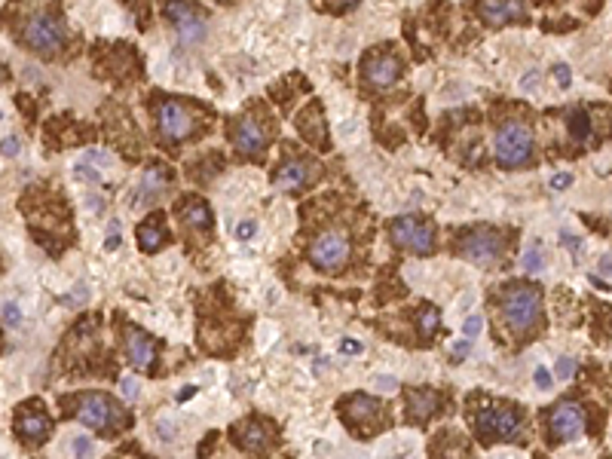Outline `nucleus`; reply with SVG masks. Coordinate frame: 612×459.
<instances>
[{
  "label": "nucleus",
  "instance_id": "obj_9",
  "mask_svg": "<svg viewBox=\"0 0 612 459\" xmlns=\"http://www.w3.org/2000/svg\"><path fill=\"white\" fill-rule=\"evenodd\" d=\"M77 417H80V422H86V426H92V429H107L110 422H119V426H123V422H126V413L119 410L117 404L107 398V395H101V392L83 395Z\"/></svg>",
  "mask_w": 612,
  "mask_h": 459
},
{
  "label": "nucleus",
  "instance_id": "obj_44",
  "mask_svg": "<svg viewBox=\"0 0 612 459\" xmlns=\"http://www.w3.org/2000/svg\"><path fill=\"white\" fill-rule=\"evenodd\" d=\"M374 383H377V389H379V392H395V389H398V383L392 380V376H377Z\"/></svg>",
  "mask_w": 612,
  "mask_h": 459
},
{
  "label": "nucleus",
  "instance_id": "obj_37",
  "mask_svg": "<svg viewBox=\"0 0 612 459\" xmlns=\"http://www.w3.org/2000/svg\"><path fill=\"white\" fill-rule=\"evenodd\" d=\"M361 349H365V346H361L358 340H352V337H343L340 340V352L343 355H361Z\"/></svg>",
  "mask_w": 612,
  "mask_h": 459
},
{
  "label": "nucleus",
  "instance_id": "obj_47",
  "mask_svg": "<svg viewBox=\"0 0 612 459\" xmlns=\"http://www.w3.org/2000/svg\"><path fill=\"white\" fill-rule=\"evenodd\" d=\"M193 395H196V386H184V389L178 392V401L184 404V401H187V398H193Z\"/></svg>",
  "mask_w": 612,
  "mask_h": 459
},
{
  "label": "nucleus",
  "instance_id": "obj_35",
  "mask_svg": "<svg viewBox=\"0 0 612 459\" xmlns=\"http://www.w3.org/2000/svg\"><path fill=\"white\" fill-rule=\"evenodd\" d=\"M551 190H570V184H572V174L570 172H558V174H551Z\"/></svg>",
  "mask_w": 612,
  "mask_h": 459
},
{
  "label": "nucleus",
  "instance_id": "obj_19",
  "mask_svg": "<svg viewBox=\"0 0 612 459\" xmlns=\"http://www.w3.org/2000/svg\"><path fill=\"white\" fill-rule=\"evenodd\" d=\"M343 410L352 422H374L377 413H379V401L370 398L365 392H355V395H346L343 398Z\"/></svg>",
  "mask_w": 612,
  "mask_h": 459
},
{
  "label": "nucleus",
  "instance_id": "obj_39",
  "mask_svg": "<svg viewBox=\"0 0 612 459\" xmlns=\"http://www.w3.org/2000/svg\"><path fill=\"white\" fill-rule=\"evenodd\" d=\"M73 174H77L80 181H86V184H98V172L95 169H89V165H77V169H73Z\"/></svg>",
  "mask_w": 612,
  "mask_h": 459
},
{
  "label": "nucleus",
  "instance_id": "obj_36",
  "mask_svg": "<svg viewBox=\"0 0 612 459\" xmlns=\"http://www.w3.org/2000/svg\"><path fill=\"white\" fill-rule=\"evenodd\" d=\"M469 352H471L469 340H457V343L450 346V355H453V362H462V358H469Z\"/></svg>",
  "mask_w": 612,
  "mask_h": 459
},
{
  "label": "nucleus",
  "instance_id": "obj_33",
  "mask_svg": "<svg viewBox=\"0 0 612 459\" xmlns=\"http://www.w3.org/2000/svg\"><path fill=\"white\" fill-rule=\"evenodd\" d=\"M533 383L539 386L542 392H548V389H551V383H554V376H551V371H548V367H536V374H533Z\"/></svg>",
  "mask_w": 612,
  "mask_h": 459
},
{
  "label": "nucleus",
  "instance_id": "obj_1",
  "mask_svg": "<svg viewBox=\"0 0 612 459\" xmlns=\"http://www.w3.org/2000/svg\"><path fill=\"white\" fill-rule=\"evenodd\" d=\"M499 309H502V318L505 325L517 330V334H524V330H530L536 321H539V309H542V294L536 285H508L502 291V303H499Z\"/></svg>",
  "mask_w": 612,
  "mask_h": 459
},
{
  "label": "nucleus",
  "instance_id": "obj_16",
  "mask_svg": "<svg viewBox=\"0 0 612 459\" xmlns=\"http://www.w3.org/2000/svg\"><path fill=\"white\" fill-rule=\"evenodd\" d=\"M178 217H181V224L184 227H190V230H211V208H208V202H202L199 196H184V199H178Z\"/></svg>",
  "mask_w": 612,
  "mask_h": 459
},
{
  "label": "nucleus",
  "instance_id": "obj_48",
  "mask_svg": "<svg viewBox=\"0 0 612 459\" xmlns=\"http://www.w3.org/2000/svg\"><path fill=\"white\" fill-rule=\"evenodd\" d=\"M117 230H119V227H117ZM117 230L107 236V242H105V248H107V251H114V248H119V233H117Z\"/></svg>",
  "mask_w": 612,
  "mask_h": 459
},
{
  "label": "nucleus",
  "instance_id": "obj_31",
  "mask_svg": "<svg viewBox=\"0 0 612 459\" xmlns=\"http://www.w3.org/2000/svg\"><path fill=\"white\" fill-rule=\"evenodd\" d=\"M481 330H484V318L481 316H469L466 321H462V334H466V340L481 337Z\"/></svg>",
  "mask_w": 612,
  "mask_h": 459
},
{
  "label": "nucleus",
  "instance_id": "obj_30",
  "mask_svg": "<svg viewBox=\"0 0 612 459\" xmlns=\"http://www.w3.org/2000/svg\"><path fill=\"white\" fill-rule=\"evenodd\" d=\"M572 374H576V358L560 355L558 362H554V376H560V380H570Z\"/></svg>",
  "mask_w": 612,
  "mask_h": 459
},
{
  "label": "nucleus",
  "instance_id": "obj_17",
  "mask_svg": "<svg viewBox=\"0 0 612 459\" xmlns=\"http://www.w3.org/2000/svg\"><path fill=\"white\" fill-rule=\"evenodd\" d=\"M126 349H129V362H132L138 371H147V367L153 364V355H156V346L153 340L144 334V330L132 328L126 334Z\"/></svg>",
  "mask_w": 612,
  "mask_h": 459
},
{
  "label": "nucleus",
  "instance_id": "obj_15",
  "mask_svg": "<svg viewBox=\"0 0 612 459\" xmlns=\"http://www.w3.org/2000/svg\"><path fill=\"white\" fill-rule=\"evenodd\" d=\"M315 174H319V165H315V162L288 160L279 172H276V187H279V190H298V187H306Z\"/></svg>",
  "mask_w": 612,
  "mask_h": 459
},
{
  "label": "nucleus",
  "instance_id": "obj_11",
  "mask_svg": "<svg viewBox=\"0 0 612 459\" xmlns=\"http://www.w3.org/2000/svg\"><path fill=\"white\" fill-rule=\"evenodd\" d=\"M156 117H160V129H163V135L169 138V141H184V138H190L193 135V114L187 107L181 105V101H172V98H165V101H160V110H156Z\"/></svg>",
  "mask_w": 612,
  "mask_h": 459
},
{
  "label": "nucleus",
  "instance_id": "obj_21",
  "mask_svg": "<svg viewBox=\"0 0 612 459\" xmlns=\"http://www.w3.org/2000/svg\"><path fill=\"white\" fill-rule=\"evenodd\" d=\"M16 429H18V435L28 438V441H43L49 435L52 426H49V417H46V413H22L16 422Z\"/></svg>",
  "mask_w": 612,
  "mask_h": 459
},
{
  "label": "nucleus",
  "instance_id": "obj_34",
  "mask_svg": "<svg viewBox=\"0 0 612 459\" xmlns=\"http://www.w3.org/2000/svg\"><path fill=\"white\" fill-rule=\"evenodd\" d=\"M551 71H554V80H558V86H563V89H567L570 83H572V71H570L563 61H560V64H554Z\"/></svg>",
  "mask_w": 612,
  "mask_h": 459
},
{
  "label": "nucleus",
  "instance_id": "obj_40",
  "mask_svg": "<svg viewBox=\"0 0 612 459\" xmlns=\"http://www.w3.org/2000/svg\"><path fill=\"white\" fill-rule=\"evenodd\" d=\"M536 86H539V71H526L521 77V89L524 92H536Z\"/></svg>",
  "mask_w": 612,
  "mask_h": 459
},
{
  "label": "nucleus",
  "instance_id": "obj_32",
  "mask_svg": "<svg viewBox=\"0 0 612 459\" xmlns=\"http://www.w3.org/2000/svg\"><path fill=\"white\" fill-rule=\"evenodd\" d=\"M560 242H563V245H567V248H570V251H572V261H576V263H579V251H582V239H579V236H572V233H570V230H560Z\"/></svg>",
  "mask_w": 612,
  "mask_h": 459
},
{
  "label": "nucleus",
  "instance_id": "obj_46",
  "mask_svg": "<svg viewBox=\"0 0 612 459\" xmlns=\"http://www.w3.org/2000/svg\"><path fill=\"white\" fill-rule=\"evenodd\" d=\"M119 389H123V395H126V398H132V395H138V383L132 380V376H126V380H123V386H119Z\"/></svg>",
  "mask_w": 612,
  "mask_h": 459
},
{
  "label": "nucleus",
  "instance_id": "obj_27",
  "mask_svg": "<svg viewBox=\"0 0 612 459\" xmlns=\"http://www.w3.org/2000/svg\"><path fill=\"white\" fill-rule=\"evenodd\" d=\"M18 325H22V306H18L16 300H4V328L6 330H16Z\"/></svg>",
  "mask_w": 612,
  "mask_h": 459
},
{
  "label": "nucleus",
  "instance_id": "obj_6",
  "mask_svg": "<svg viewBox=\"0 0 612 459\" xmlns=\"http://www.w3.org/2000/svg\"><path fill=\"white\" fill-rule=\"evenodd\" d=\"M346 257H349V242H346V236H343V233H337V230L322 233L310 245L312 266H319V270H324V273H337L340 266L346 263Z\"/></svg>",
  "mask_w": 612,
  "mask_h": 459
},
{
  "label": "nucleus",
  "instance_id": "obj_5",
  "mask_svg": "<svg viewBox=\"0 0 612 459\" xmlns=\"http://www.w3.org/2000/svg\"><path fill=\"white\" fill-rule=\"evenodd\" d=\"M389 233H392V242L398 248H407V251H413V254H429L432 245H435L432 227L425 224V220L413 217V215L395 217L392 227H389Z\"/></svg>",
  "mask_w": 612,
  "mask_h": 459
},
{
  "label": "nucleus",
  "instance_id": "obj_43",
  "mask_svg": "<svg viewBox=\"0 0 612 459\" xmlns=\"http://www.w3.org/2000/svg\"><path fill=\"white\" fill-rule=\"evenodd\" d=\"M16 153H18V138L16 135H6L4 138V156H6V160H13Z\"/></svg>",
  "mask_w": 612,
  "mask_h": 459
},
{
  "label": "nucleus",
  "instance_id": "obj_8",
  "mask_svg": "<svg viewBox=\"0 0 612 459\" xmlns=\"http://www.w3.org/2000/svg\"><path fill=\"white\" fill-rule=\"evenodd\" d=\"M475 426L484 438L496 435L502 441H512V438L521 435V413L514 407H484L475 417Z\"/></svg>",
  "mask_w": 612,
  "mask_h": 459
},
{
  "label": "nucleus",
  "instance_id": "obj_13",
  "mask_svg": "<svg viewBox=\"0 0 612 459\" xmlns=\"http://www.w3.org/2000/svg\"><path fill=\"white\" fill-rule=\"evenodd\" d=\"M230 141L242 153H261L266 141H270V135H266V129L254 117H239L236 123H230Z\"/></svg>",
  "mask_w": 612,
  "mask_h": 459
},
{
  "label": "nucleus",
  "instance_id": "obj_2",
  "mask_svg": "<svg viewBox=\"0 0 612 459\" xmlns=\"http://www.w3.org/2000/svg\"><path fill=\"white\" fill-rule=\"evenodd\" d=\"M533 129L526 123H502L496 132V160L499 165H505V169H517V165H524L526 160L533 156Z\"/></svg>",
  "mask_w": 612,
  "mask_h": 459
},
{
  "label": "nucleus",
  "instance_id": "obj_3",
  "mask_svg": "<svg viewBox=\"0 0 612 459\" xmlns=\"http://www.w3.org/2000/svg\"><path fill=\"white\" fill-rule=\"evenodd\" d=\"M22 37L34 52L59 55L61 46H64V25L59 22V16L46 13V9H37V13L28 16V22L22 28Z\"/></svg>",
  "mask_w": 612,
  "mask_h": 459
},
{
  "label": "nucleus",
  "instance_id": "obj_20",
  "mask_svg": "<svg viewBox=\"0 0 612 459\" xmlns=\"http://www.w3.org/2000/svg\"><path fill=\"white\" fill-rule=\"evenodd\" d=\"M165 242V227H163V215L160 211H153L147 220H141V227H138V245L144 248V251H156Z\"/></svg>",
  "mask_w": 612,
  "mask_h": 459
},
{
  "label": "nucleus",
  "instance_id": "obj_42",
  "mask_svg": "<svg viewBox=\"0 0 612 459\" xmlns=\"http://www.w3.org/2000/svg\"><path fill=\"white\" fill-rule=\"evenodd\" d=\"M597 273H600V279H612V254H600Z\"/></svg>",
  "mask_w": 612,
  "mask_h": 459
},
{
  "label": "nucleus",
  "instance_id": "obj_41",
  "mask_svg": "<svg viewBox=\"0 0 612 459\" xmlns=\"http://www.w3.org/2000/svg\"><path fill=\"white\" fill-rule=\"evenodd\" d=\"M156 435H160L163 441H172L175 438V422L172 419H160L156 422Z\"/></svg>",
  "mask_w": 612,
  "mask_h": 459
},
{
  "label": "nucleus",
  "instance_id": "obj_22",
  "mask_svg": "<svg viewBox=\"0 0 612 459\" xmlns=\"http://www.w3.org/2000/svg\"><path fill=\"white\" fill-rule=\"evenodd\" d=\"M298 129L303 138H310L312 144H322V132H324V119H322V107L319 105H310L298 117Z\"/></svg>",
  "mask_w": 612,
  "mask_h": 459
},
{
  "label": "nucleus",
  "instance_id": "obj_45",
  "mask_svg": "<svg viewBox=\"0 0 612 459\" xmlns=\"http://www.w3.org/2000/svg\"><path fill=\"white\" fill-rule=\"evenodd\" d=\"M86 160H89V162H98V165H110V156H107L105 150H89Z\"/></svg>",
  "mask_w": 612,
  "mask_h": 459
},
{
  "label": "nucleus",
  "instance_id": "obj_12",
  "mask_svg": "<svg viewBox=\"0 0 612 459\" xmlns=\"http://www.w3.org/2000/svg\"><path fill=\"white\" fill-rule=\"evenodd\" d=\"M551 431L558 441H576L585 431V413H582L579 404L572 401H560L551 413Z\"/></svg>",
  "mask_w": 612,
  "mask_h": 459
},
{
  "label": "nucleus",
  "instance_id": "obj_18",
  "mask_svg": "<svg viewBox=\"0 0 612 459\" xmlns=\"http://www.w3.org/2000/svg\"><path fill=\"white\" fill-rule=\"evenodd\" d=\"M438 407H441V398H438V392H432V389H413V392H407V417L411 419H429L432 413H438Z\"/></svg>",
  "mask_w": 612,
  "mask_h": 459
},
{
  "label": "nucleus",
  "instance_id": "obj_7",
  "mask_svg": "<svg viewBox=\"0 0 612 459\" xmlns=\"http://www.w3.org/2000/svg\"><path fill=\"white\" fill-rule=\"evenodd\" d=\"M165 16H169V22L178 28L181 40L187 46H196L202 43V37H206V22H202L199 9L190 4V0H165Z\"/></svg>",
  "mask_w": 612,
  "mask_h": 459
},
{
  "label": "nucleus",
  "instance_id": "obj_14",
  "mask_svg": "<svg viewBox=\"0 0 612 459\" xmlns=\"http://www.w3.org/2000/svg\"><path fill=\"white\" fill-rule=\"evenodd\" d=\"M481 18L487 25H512V22H526V6L524 0H481Z\"/></svg>",
  "mask_w": 612,
  "mask_h": 459
},
{
  "label": "nucleus",
  "instance_id": "obj_23",
  "mask_svg": "<svg viewBox=\"0 0 612 459\" xmlns=\"http://www.w3.org/2000/svg\"><path fill=\"white\" fill-rule=\"evenodd\" d=\"M236 441L245 450H261V447H266L270 435H266V429L261 426V422H242V426L236 429Z\"/></svg>",
  "mask_w": 612,
  "mask_h": 459
},
{
  "label": "nucleus",
  "instance_id": "obj_25",
  "mask_svg": "<svg viewBox=\"0 0 612 459\" xmlns=\"http://www.w3.org/2000/svg\"><path fill=\"white\" fill-rule=\"evenodd\" d=\"M570 132H572V138H576L579 144L591 138V132H594V129H591V117H588L585 107H576V110L570 114Z\"/></svg>",
  "mask_w": 612,
  "mask_h": 459
},
{
  "label": "nucleus",
  "instance_id": "obj_29",
  "mask_svg": "<svg viewBox=\"0 0 612 459\" xmlns=\"http://www.w3.org/2000/svg\"><path fill=\"white\" fill-rule=\"evenodd\" d=\"M71 447H73V456L77 459H92L95 456V441L86 438V435H77L71 441Z\"/></svg>",
  "mask_w": 612,
  "mask_h": 459
},
{
  "label": "nucleus",
  "instance_id": "obj_24",
  "mask_svg": "<svg viewBox=\"0 0 612 459\" xmlns=\"http://www.w3.org/2000/svg\"><path fill=\"white\" fill-rule=\"evenodd\" d=\"M165 178H169V172L165 169H147V174H144V184H141V190L135 193V202H141L144 196H156L163 187H165Z\"/></svg>",
  "mask_w": 612,
  "mask_h": 459
},
{
  "label": "nucleus",
  "instance_id": "obj_10",
  "mask_svg": "<svg viewBox=\"0 0 612 459\" xmlns=\"http://www.w3.org/2000/svg\"><path fill=\"white\" fill-rule=\"evenodd\" d=\"M401 73V61L395 59L392 52H367L365 61H361V77H365L367 86L377 89H389Z\"/></svg>",
  "mask_w": 612,
  "mask_h": 459
},
{
  "label": "nucleus",
  "instance_id": "obj_49",
  "mask_svg": "<svg viewBox=\"0 0 612 459\" xmlns=\"http://www.w3.org/2000/svg\"><path fill=\"white\" fill-rule=\"evenodd\" d=\"M398 459H404V456H398Z\"/></svg>",
  "mask_w": 612,
  "mask_h": 459
},
{
  "label": "nucleus",
  "instance_id": "obj_28",
  "mask_svg": "<svg viewBox=\"0 0 612 459\" xmlns=\"http://www.w3.org/2000/svg\"><path fill=\"white\" fill-rule=\"evenodd\" d=\"M438 321H441V316H438V309H435V306H425L420 312V330H423L425 337H432L435 330H438Z\"/></svg>",
  "mask_w": 612,
  "mask_h": 459
},
{
  "label": "nucleus",
  "instance_id": "obj_4",
  "mask_svg": "<svg viewBox=\"0 0 612 459\" xmlns=\"http://www.w3.org/2000/svg\"><path fill=\"white\" fill-rule=\"evenodd\" d=\"M505 248V236L499 233L496 227H471L466 236H459L457 242V251L466 257L469 263H478V266H487L493 263Z\"/></svg>",
  "mask_w": 612,
  "mask_h": 459
},
{
  "label": "nucleus",
  "instance_id": "obj_38",
  "mask_svg": "<svg viewBox=\"0 0 612 459\" xmlns=\"http://www.w3.org/2000/svg\"><path fill=\"white\" fill-rule=\"evenodd\" d=\"M257 233V224L254 220H242V224L236 227V239H242V242H248V239H252Z\"/></svg>",
  "mask_w": 612,
  "mask_h": 459
},
{
  "label": "nucleus",
  "instance_id": "obj_26",
  "mask_svg": "<svg viewBox=\"0 0 612 459\" xmlns=\"http://www.w3.org/2000/svg\"><path fill=\"white\" fill-rule=\"evenodd\" d=\"M521 266H524V273H530V275L545 270V251H542V245H539V242H533V245L524 251Z\"/></svg>",
  "mask_w": 612,
  "mask_h": 459
}]
</instances>
